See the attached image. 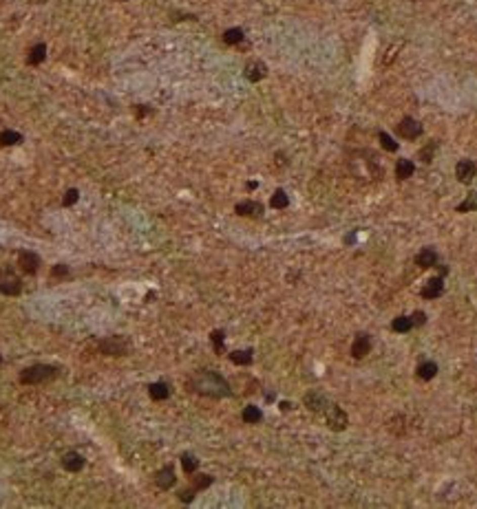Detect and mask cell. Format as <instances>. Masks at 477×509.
Here are the masks:
<instances>
[{"mask_svg": "<svg viewBox=\"0 0 477 509\" xmlns=\"http://www.w3.org/2000/svg\"><path fill=\"white\" fill-rule=\"evenodd\" d=\"M303 403L307 405V410H312V412H325V410H327V405H329L327 397L321 395V392H316V390L307 392L305 399H303Z\"/></svg>", "mask_w": 477, "mask_h": 509, "instance_id": "4fadbf2b", "label": "cell"}, {"mask_svg": "<svg viewBox=\"0 0 477 509\" xmlns=\"http://www.w3.org/2000/svg\"><path fill=\"white\" fill-rule=\"evenodd\" d=\"M47 60V44L45 42H38V44H33L31 48H29V53H27V64H31V66H38V64H42Z\"/></svg>", "mask_w": 477, "mask_h": 509, "instance_id": "e0dca14e", "label": "cell"}, {"mask_svg": "<svg viewBox=\"0 0 477 509\" xmlns=\"http://www.w3.org/2000/svg\"><path fill=\"white\" fill-rule=\"evenodd\" d=\"M148 113H153V108H146V106H137V108H135V115H137V117H144V115H148Z\"/></svg>", "mask_w": 477, "mask_h": 509, "instance_id": "8d00e7d4", "label": "cell"}, {"mask_svg": "<svg viewBox=\"0 0 477 509\" xmlns=\"http://www.w3.org/2000/svg\"><path fill=\"white\" fill-rule=\"evenodd\" d=\"M378 139H380V143H382L384 150H389V152H396V150H398V143L394 141V139H391L389 132L380 130V132H378Z\"/></svg>", "mask_w": 477, "mask_h": 509, "instance_id": "4dcf8cb0", "label": "cell"}, {"mask_svg": "<svg viewBox=\"0 0 477 509\" xmlns=\"http://www.w3.org/2000/svg\"><path fill=\"white\" fill-rule=\"evenodd\" d=\"M325 417H327V423H329L331 430H345L347 423H349L347 412L342 410L340 405H336V403H329V405H327V410H325Z\"/></svg>", "mask_w": 477, "mask_h": 509, "instance_id": "8992f818", "label": "cell"}, {"mask_svg": "<svg viewBox=\"0 0 477 509\" xmlns=\"http://www.w3.org/2000/svg\"><path fill=\"white\" fill-rule=\"evenodd\" d=\"M455 174H457V181H460V183H470V181L475 179V174H477V163L473 159L457 161Z\"/></svg>", "mask_w": 477, "mask_h": 509, "instance_id": "52a82bcc", "label": "cell"}, {"mask_svg": "<svg viewBox=\"0 0 477 509\" xmlns=\"http://www.w3.org/2000/svg\"><path fill=\"white\" fill-rule=\"evenodd\" d=\"M455 210L460 212V214H466V212H475V210H477V192H470L468 196L464 198V201L457 205Z\"/></svg>", "mask_w": 477, "mask_h": 509, "instance_id": "f546056e", "label": "cell"}, {"mask_svg": "<svg viewBox=\"0 0 477 509\" xmlns=\"http://www.w3.org/2000/svg\"><path fill=\"white\" fill-rule=\"evenodd\" d=\"M175 483H177V476H175V468H172V465H164V468L155 474V485L159 489H164V492H166V489H170Z\"/></svg>", "mask_w": 477, "mask_h": 509, "instance_id": "9c48e42d", "label": "cell"}, {"mask_svg": "<svg viewBox=\"0 0 477 509\" xmlns=\"http://www.w3.org/2000/svg\"><path fill=\"white\" fill-rule=\"evenodd\" d=\"M243 38H245V33H243V29H239V27H232V29H226V31H223V42H226V44H239V42H243Z\"/></svg>", "mask_w": 477, "mask_h": 509, "instance_id": "4316f807", "label": "cell"}, {"mask_svg": "<svg viewBox=\"0 0 477 509\" xmlns=\"http://www.w3.org/2000/svg\"><path fill=\"white\" fill-rule=\"evenodd\" d=\"M436 375H438V364L436 362H424V364H420V366H418V377L422 381L433 379Z\"/></svg>", "mask_w": 477, "mask_h": 509, "instance_id": "d4e9b609", "label": "cell"}, {"mask_svg": "<svg viewBox=\"0 0 477 509\" xmlns=\"http://www.w3.org/2000/svg\"><path fill=\"white\" fill-rule=\"evenodd\" d=\"M210 342H212V348H214L216 355L226 353V333H223L221 329H214L212 333H210Z\"/></svg>", "mask_w": 477, "mask_h": 509, "instance_id": "7402d4cb", "label": "cell"}, {"mask_svg": "<svg viewBox=\"0 0 477 509\" xmlns=\"http://www.w3.org/2000/svg\"><path fill=\"white\" fill-rule=\"evenodd\" d=\"M25 141V137L16 130H0V148H9V145H18Z\"/></svg>", "mask_w": 477, "mask_h": 509, "instance_id": "d6986e66", "label": "cell"}, {"mask_svg": "<svg viewBox=\"0 0 477 509\" xmlns=\"http://www.w3.org/2000/svg\"><path fill=\"white\" fill-rule=\"evenodd\" d=\"M62 468L66 472H71V474H77V472L84 470V456H82L80 452H75V450L66 452L64 456H62Z\"/></svg>", "mask_w": 477, "mask_h": 509, "instance_id": "7c38bea8", "label": "cell"}, {"mask_svg": "<svg viewBox=\"0 0 477 509\" xmlns=\"http://www.w3.org/2000/svg\"><path fill=\"white\" fill-rule=\"evenodd\" d=\"M436 148H438V141H431V143H428V148H422L420 150V159L422 161H424V163H431L433 161V152H436Z\"/></svg>", "mask_w": 477, "mask_h": 509, "instance_id": "836d02e7", "label": "cell"}, {"mask_svg": "<svg viewBox=\"0 0 477 509\" xmlns=\"http://www.w3.org/2000/svg\"><path fill=\"white\" fill-rule=\"evenodd\" d=\"M442 293H444V280H442V276L428 278L426 284L422 287V298H424V300H438Z\"/></svg>", "mask_w": 477, "mask_h": 509, "instance_id": "ba28073f", "label": "cell"}, {"mask_svg": "<svg viewBox=\"0 0 477 509\" xmlns=\"http://www.w3.org/2000/svg\"><path fill=\"white\" fill-rule=\"evenodd\" d=\"M371 350V337L367 335V333H358L352 344V355L356 357V360H362L367 353Z\"/></svg>", "mask_w": 477, "mask_h": 509, "instance_id": "5bb4252c", "label": "cell"}, {"mask_svg": "<svg viewBox=\"0 0 477 509\" xmlns=\"http://www.w3.org/2000/svg\"><path fill=\"white\" fill-rule=\"evenodd\" d=\"M69 265H64V263H58V265H53L51 267V271H49V274H51V278H56V280H60V278H66V276H69Z\"/></svg>", "mask_w": 477, "mask_h": 509, "instance_id": "d6a6232c", "label": "cell"}, {"mask_svg": "<svg viewBox=\"0 0 477 509\" xmlns=\"http://www.w3.org/2000/svg\"><path fill=\"white\" fill-rule=\"evenodd\" d=\"M98 350L102 355H128L131 353V342L122 335H111V337H104L102 342L98 344Z\"/></svg>", "mask_w": 477, "mask_h": 509, "instance_id": "3957f363", "label": "cell"}, {"mask_svg": "<svg viewBox=\"0 0 477 509\" xmlns=\"http://www.w3.org/2000/svg\"><path fill=\"white\" fill-rule=\"evenodd\" d=\"M243 75H245L250 82H261L263 77L268 75V66H265V62H261V60H252V62L245 64Z\"/></svg>", "mask_w": 477, "mask_h": 509, "instance_id": "8fae6325", "label": "cell"}, {"mask_svg": "<svg viewBox=\"0 0 477 509\" xmlns=\"http://www.w3.org/2000/svg\"><path fill=\"white\" fill-rule=\"evenodd\" d=\"M289 408H292V403H287V401L281 403V410H289Z\"/></svg>", "mask_w": 477, "mask_h": 509, "instance_id": "74e56055", "label": "cell"}, {"mask_svg": "<svg viewBox=\"0 0 477 509\" xmlns=\"http://www.w3.org/2000/svg\"><path fill=\"white\" fill-rule=\"evenodd\" d=\"M148 395L155 401H164V399L170 397V388H168L166 381H155V384L148 386Z\"/></svg>", "mask_w": 477, "mask_h": 509, "instance_id": "ac0fdd59", "label": "cell"}, {"mask_svg": "<svg viewBox=\"0 0 477 509\" xmlns=\"http://www.w3.org/2000/svg\"><path fill=\"white\" fill-rule=\"evenodd\" d=\"M234 212H237L239 216L258 218V216H263V205L258 203V201H241V203H237Z\"/></svg>", "mask_w": 477, "mask_h": 509, "instance_id": "9a60e30c", "label": "cell"}, {"mask_svg": "<svg viewBox=\"0 0 477 509\" xmlns=\"http://www.w3.org/2000/svg\"><path fill=\"white\" fill-rule=\"evenodd\" d=\"M270 205L274 210H285L287 205H289V198H287V194H285V190H276L274 194H272V198H270Z\"/></svg>", "mask_w": 477, "mask_h": 509, "instance_id": "f1b7e54d", "label": "cell"}, {"mask_svg": "<svg viewBox=\"0 0 477 509\" xmlns=\"http://www.w3.org/2000/svg\"><path fill=\"white\" fill-rule=\"evenodd\" d=\"M188 390L197 392L203 397H212V399H223L232 395V388L228 384V379L221 373L212 371V368H201L188 379Z\"/></svg>", "mask_w": 477, "mask_h": 509, "instance_id": "6da1fadb", "label": "cell"}, {"mask_svg": "<svg viewBox=\"0 0 477 509\" xmlns=\"http://www.w3.org/2000/svg\"><path fill=\"white\" fill-rule=\"evenodd\" d=\"M241 417H243L245 423H261L263 421V412H261V408H256V405H245Z\"/></svg>", "mask_w": 477, "mask_h": 509, "instance_id": "cb8c5ba5", "label": "cell"}, {"mask_svg": "<svg viewBox=\"0 0 477 509\" xmlns=\"http://www.w3.org/2000/svg\"><path fill=\"white\" fill-rule=\"evenodd\" d=\"M0 364H3V357H0Z\"/></svg>", "mask_w": 477, "mask_h": 509, "instance_id": "f35d334b", "label": "cell"}, {"mask_svg": "<svg viewBox=\"0 0 477 509\" xmlns=\"http://www.w3.org/2000/svg\"><path fill=\"white\" fill-rule=\"evenodd\" d=\"M254 355H252V348H243V350H232L230 353V362L237 364V366H250Z\"/></svg>", "mask_w": 477, "mask_h": 509, "instance_id": "ffe728a7", "label": "cell"}, {"mask_svg": "<svg viewBox=\"0 0 477 509\" xmlns=\"http://www.w3.org/2000/svg\"><path fill=\"white\" fill-rule=\"evenodd\" d=\"M415 172V166H413V161H409V159H400L396 163V177L400 179V181H404V179H409L411 174Z\"/></svg>", "mask_w": 477, "mask_h": 509, "instance_id": "44dd1931", "label": "cell"}, {"mask_svg": "<svg viewBox=\"0 0 477 509\" xmlns=\"http://www.w3.org/2000/svg\"><path fill=\"white\" fill-rule=\"evenodd\" d=\"M181 468H184V472L186 474H195V472L199 470V459L195 456V454H190V452H184L181 454Z\"/></svg>", "mask_w": 477, "mask_h": 509, "instance_id": "603a6c76", "label": "cell"}, {"mask_svg": "<svg viewBox=\"0 0 477 509\" xmlns=\"http://www.w3.org/2000/svg\"><path fill=\"white\" fill-rule=\"evenodd\" d=\"M58 377V366H51V364H31V366L22 368L20 371V384L22 386H38V384H47V381Z\"/></svg>", "mask_w": 477, "mask_h": 509, "instance_id": "7a4b0ae2", "label": "cell"}, {"mask_svg": "<svg viewBox=\"0 0 477 509\" xmlns=\"http://www.w3.org/2000/svg\"><path fill=\"white\" fill-rule=\"evenodd\" d=\"M190 476H192V487H195L197 492H203V489H208L210 485L214 483V478L210 474H197L195 472V474H190Z\"/></svg>", "mask_w": 477, "mask_h": 509, "instance_id": "484cf974", "label": "cell"}, {"mask_svg": "<svg viewBox=\"0 0 477 509\" xmlns=\"http://www.w3.org/2000/svg\"><path fill=\"white\" fill-rule=\"evenodd\" d=\"M195 494H197V489L190 485V487L181 489V492H179L177 496H179V500H181V502H192V500H195Z\"/></svg>", "mask_w": 477, "mask_h": 509, "instance_id": "e575fe53", "label": "cell"}, {"mask_svg": "<svg viewBox=\"0 0 477 509\" xmlns=\"http://www.w3.org/2000/svg\"><path fill=\"white\" fill-rule=\"evenodd\" d=\"M40 265H42V260H40L38 253L27 251V249H22L20 253H18V267H20V271H22V274H27V276L38 274Z\"/></svg>", "mask_w": 477, "mask_h": 509, "instance_id": "5b68a950", "label": "cell"}, {"mask_svg": "<svg viewBox=\"0 0 477 509\" xmlns=\"http://www.w3.org/2000/svg\"><path fill=\"white\" fill-rule=\"evenodd\" d=\"M398 132L404 139H415L422 135V124H418L413 117H404L400 124H398Z\"/></svg>", "mask_w": 477, "mask_h": 509, "instance_id": "30bf717a", "label": "cell"}, {"mask_svg": "<svg viewBox=\"0 0 477 509\" xmlns=\"http://www.w3.org/2000/svg\"><path fill=\"white\" fill-rule=\"evenodd\" d=\"M22 278L14 269H0V293L3 295H20Z\"/></svg>", "mask_w": 477, "mask_h": 509, "instance_id": "277c9868", "label": "cell"}, {"mask_svg": "<svg viewBox=\"0 0 477 509\" xmlns=\"http://www.w3.org/2000/svg\"><path fill=\"white\" fill-rule=\"evenodd\" d=\"M77 201H80V192H77L75 187H69V190L64 192V196H62V205L64 208H71V205H75Z\"/></svg>", "mask_w": 477, "mask_h": 509, "instance_id": "1f68e13d", "label": "cell"}, {"mask_svg": "<svg viewBox=\"0 0 477 509\" xmlns=\"http://www.w3.org/2000/svg\"><path fill=\"white\" fill-rule=\"evenodd\" d=\"M415 265L422 267V269H428V267H436L438 265V251L433 247H424L418 256H415Z\"/></svg>", "mask_w": 477, "mask_h": 509, "instance_id": "2e32d148", "label": "cell"}, {"mask_svg": "<svg viewBox=\"0 0 477 509\" xmlns=\"http://www.w3.org/2000/svg\"><path fill=\"white\" fill-rule=\"evenodd\" d=\"M122 3H126V0H122Z\"/></svg>", "mask_w": 477, "mask_h": 509, "instance_id": "ab89813d", "label": "cell"}, {"mask_svg": "<svg viewBox=\"0 0 477 509\" xmlns=\"http://www.w3.org/2000/svg\"><path fill=\"white\" fill-rule=\"evenodd\" d=\"M391 329H394L396 333H409L413 329L411 315H400V318H396L394 322H391Z\"/></svg>", "mask_w": 477, "mask_h": 509, "instance_id": "83f0119b", "label": "cell"}, {"mask_svg": "<svg viewBox=\"0 0 477 509\" xmlns=\"http://www.w3.org/2000/svg\"><path fill=\"white\" fill-rule=\"evenodd\" d=\"M411 322H413V326H422V324H426V315L422 313V311H415V313L411 315Z\"/></svg>", "mask_w": 477, "mask_h": 509, "instance_id": "d590c367", "label": "cell"}]
</instances>
